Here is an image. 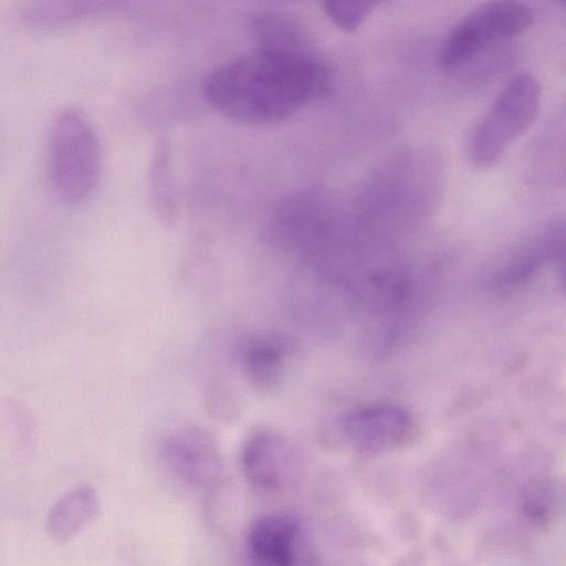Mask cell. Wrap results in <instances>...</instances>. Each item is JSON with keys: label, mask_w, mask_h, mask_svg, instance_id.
Instances as JSON below:
<instances>
[{"label": "cell", "mask_w": 566, "mask_h": 566, "mask_svg": "<svg viewBox=\"0 0 566 566\" xmlns=\"http://www.w3.org/2000/svg\"><path fill=\"white\" fill-rule=\"evenodd\" d=\"M289 463V446L277 432L258 427L248 433L241 449V469L252 490L270 493L280 489Z\"/></svg>", "instance_id": "52a82bcc"}, {"label": "cell", "mask_w": 566, "mask_h": 566, "mask_svg": "<svg viewBox=\"0 0 566 566\" xmlns=\"http://www.w3.org/2000/svg\"><path fill=\"white\" fill-rule=\"evenodd\" d=\"M564 6L566 7V2H564Z\"/></svg>", "instance_id": "e0dca14e"}, {"label": "cell", "mask_w": 566, "mask_h": 566, "mask_svg": "<svg viewBox=\"0 0 566 566\" xmlns=\"http://www.w3.org/2000/svg\"><path fill=\"white\" fill-rule=\"evenodd\" d=\"M552 491L542 485L532 486L523 496V513L533 523H543L552 512Z\"/></svg>", "instance_id": "2e32d148"}, {"label": "cell", "mask_w": 566, "mask_h": 566, "mask_svg": "<svg viewBox=\"0 0 566 566\" xmlns=\"http://www.w3.org/2000/svg\"><path fill=\"white\" fill-rule=\"evenodd\" d=\"M45 167L54 195L66 205L83 203L96 191L103 168L102 146L94 123L82 108L65 105L51 116Z\"/></svg>", "instance_id": "7a4b0ae2"}, {"label": "cell", "mask_w": 566, "mask_h": 566, "mask_svg": "<svg viewBox=\"0 0 566 566\" xmlns=\"http://www.w3.org/2000/svg\"><path fill=\"white\" fill-rule=\"evenodd\" d=\"M119 1H53L32 0L18 10L20 21L30 28L44 29L63 25L82 17L116 10Z\"/></svg>", "instance_id": "7c38bea8"}, {"label": "cell", "mask_w": 566, "mask_h": 566, "mask_svg": "<svg viewBox=\"0 0 566 566\" xmlns=\"http://www.w3.org/2000/svg\"><path fill=\"white\" fill-rule=\"evenodd\" d=\"M298 524L283 513H268L249 526L245 544L255 566H295Z\"/></svg>", "instance_id": "ba28073f"}, {"label": "cell", "mask_w": 566, "mask_h": 566, "mask_svg": "<svg viewBox=\"0 0 566 566\" xmlns=\"http://www.w3.org/2000/svg\"><path fill=\"white\" fill-rule=\"evenodd\" d=\"M340 432L355 450L377 454L407 446L415 433L408 411L390 403H369L357 407L340 421Z\"/></svg>", "instance_id": "8992f818"}, {"label": "cell", "mask_w": 566, "mask_h": 566, "mask_svg": "<svg viewBox=\"0 0 566 566\" xmlns=\"http://www.w3.org/2000/svg\"><path fill=\"white\" fill-rule=\"evenodd\" d=\"M170 142L159 137L150 150L146 169V189L150 208L157 219L169 224L175 220L177 198Z\"/></svg>", "instance_id": "30bf717a"}, {"label": "cell", "mask_w": 566, "mask_h": 566, "mask_svg": "<svg viewBox=\"0 0 566 566\" xmlns=\"http://www.w3.org/2000/svg\"><path fill=\"white\" fill-rule=\"evenodd\" d=\"M545 262L537 244L515 253L491 275L490 285L499 291L518 287L526 283Z\"/></svg>", "instance_id": "4fadbf2b"}, {"label": "cell", "mask_w": 566, "mask_h": 566, "mask_svg": "<svg viewBox=\"0 0 566 566\" xmlns=\"http://www.w3.org/2000/svg\"><path fill=\"white\" fill-rule=\"evenodd\" d=\"M541 104L542 87L533 73L512 76L471 135L469 155L473 165L494 166L535 124Z\"/></svg>", "instance_id": "3957f363"}, {"label": "cell", "mask_w": 566, "mask_h": 566, "mask_svg": "<svg viewBox=\"0 0 566 566\" xmlns=\"http://www.w3.org/2000/svg\"><path fill=\"white\" fill-rule=\"evenodd\" d=\"M331 85L329 67L307 49L260 44L214 66L202 93L231 119L273 124L324 96Z\"/></svg>", "instance_id": "6da1fadb"}, {"label": "cell", "mask_w": 566, "mask_h": 566, "mask_svg": "<svg viewBox=\"0 0 566 566\" xmlns=\"http://www.w3.org/2000/svg\"><path fill=\"white\" fill-rule=\"evenodd\" d=\"M101 511L96 491L90 485L64 493L50 509L45 530L59 544L67 543L93 523Z\"/></svg>", "instance_id": "9c48e42d"}, {"label": "cell", "mask_w": 566, "mask_h": 566, "mask_svg": "<svg viewBox=\"0 0 566 566\" xmlns=\"http://www.w3.org/2000/svg\"><path fill=\"white\" fill-rule=\"evenodd\" d=\"M159 458L180 483L207 493L224 484V465L216 436L189 424L169 433L159 447Z\"/></svg>", "instance_id": "5b68a950"}, {"label": "cell", "mask_w": 566, "mask_h": 566, "mask_svg": "<svg viewBox=\"0 0 566 566\" xmlns=\"http://www.w3.org/2000/svg\"><path fill=\"white\" fill-rule=\"evenodd\" d=\"M373 8V3L363 2L326 1L323 3V11L327 18L345 31H353L359 27Z\"/></svg>", "instance_id": "9a60e30c"}, {"label": "cell", "mask_w": 566, "mask_h": 566, "mask_svg": "<svg viewBox=\"0 0 566 566\" xmlns=\"http://www.w3.org/2000/svg\"><path fill=\"white\" fill-rule=\"evenodd\" d=\"M545 262L555 264L562 287L566 294V219L548 226L537 240Z\"/></svg>", "instance_id": "5bb4252c"}, {"label": "cell", "mask_w": 566, "mask_h": 566, "mask_svg": "<svg viewBox=\"0 0 566 566\" xmlns=\"http://www.w3.org/2000/svg\"><path fill=\"white\" fill-rule=\"evenodd\" d=\"M534 22V12L524 2L495 0L468 12L444 39L439 62L458 67L493 43L523 34Z\"/></svg>", "instance_id": "277c9868"}, {"label": "cell", "mask_w": 566, "mask_h": 566, "mask_svg": "<svg viewBox=\"0 0 566 566\" xmlns=\"http://www.w3.org/2000/svg\"><path fill=\"white\" fill-rule=\"evenodd\" d=\"M287 346L274 335L251 337L243 350L245 375L253 386L261 390H271L284 376Z\"/></svg>", "instance_id": "8fae6325"}]
</instances>
